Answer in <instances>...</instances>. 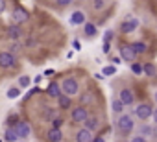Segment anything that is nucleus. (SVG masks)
Wrapping results in <instances>:
<instances>
[{
  "label": "nucleus",
  "instance_id": "41",
  "mask_svg": "<svg viewBox=\"0 0 157 142\" xmlns=\"http://www.w3.org/2000/svg\"><path fill=\"white\" fill-rule=\"evenodd\" d=\"M93 142H105V138H104V136H94Z\"/></svg>",
  "mask_w": 157,
  "mask_h": 142
},
{
  "label": "nucleus",
  "instance_id": "43",
  "mask_svg": "<svg viewBox=\"0 0 157 142\" xmlns=\"http://www.w3.org/2000/svg\"><path fill=\"white\" fill-rule=\"evenodd\" d=\"M151 136H153V138H155V140H157V125H155V127H153V133H151Z\"/></svg>",
  "mask_w": 157,
  "mask_h": 142
},
{
  "label": "nucleus",
  "instance_id": "35",
  "mask_svg": "<svg viewBox=\"0 0 157 142\" xmlns=\"http://www.w3.org/2000/svg\"><path fill=\"white\" fill-rule=\"evenodd\" d=\"M129 142H148V140H146L144 136H140V135H135V136H133Z\"/></svg>",
  "mask_w": 157,
  "mask_h": 142
},
{
  "label": "nucleus",
  "instance_id": "8",
  "mask_svg": "<svg viewBox=\"0 0 157 142\" xmlns=\"http://www.w3.org/2000/svg\"><path fill=\"white\" fill-rule=\"evenodd\" d=\"M13 129H15V133L19 135V138H28V136L32 135V127H30V124L24 122V120L17 122V124L13 125Z\"/></svg>",
  "mask_w": 157,
  "mask_h": 142
},
{
  "label": "nucleus",
  "instance_id": "23",
  "mask_svg": "<svg viewBox=\"0 0 157 142\" xmlns=\"http://www.w3.org/2000/svg\"><path fill=\"white\" fill-rule=\"evenodd\" d=\"M151 133H153V127H151L150 124H142V125L139 127V135H140V136H144V138H146V136H150Z\"/></svg>",
  "mask_w": 157,
  "mask_h": 142
},
{
  "label": "nucleus",
  "instance_id": "44",
  "mask_svg": "<svg viewBox=\"0 0 157 142\" xmlns=\"http://www.w3.org/2000/svg\"><path fill=\"white\" fill-rule=\"evenodd\" d=\"M155 102H157V92H155Z\"/></svg>",
  "mask_w": 157,
  "mask_h": 142
},
{
  "label": "nucleus",
  "instance_id": "32",
  "mask_svg": "<svg viewBox=\"0 0 157 142\" xmlns=\"http://www.w3.org/2000/svg\"><path fill=\"white\" fill-rule=\"evenodd\" d=\"M61 125H63V118H59V116L52 118V127L54 129H61Z\"/></svg>",
  "mask_w": 157,
  "mask_h": 142
},
{
  "label": "nucleus",
  "instance_id": "36",
  "mask_svg": "<svg viewBox=\"0 0 157 142\" xmlns=\"http://www.w3.org/2000/svg\"><path fill=\"white\" fill-rule=\"evenodd\" d=\"M109 50H111V44H109L107 41H104V46H102V52H104V54H109Z\"/></svg>",
  "mask_w": 157,
  "mask_h": 142
},
{
  "label": "nucleus",
  "instance_id": "3",
  "mask_svg": "<svg viewBox=\"0 0 157 142\" xmlns=\"http://www.w3.org/2000/svg\"><path fill=\"white\" fill-rule=\"evenodd\" d=\"M0 66L2 68H15L17 66V57L11 52H0Z\"/></svg>",
  "mask_w": 157,
  "mask_h": 142
},
{
  "label": "nucleus",
  "instance_id": "26",
  "mask_svg": "<svg viewBox=\"0 0 157 142\" xmlns=\"http://www.w3.org/2000/svg\"><path fill=\"white\" fill-rule=\"evenodd\" d=\"M131 72H133L135 76H142V65L137 63V61H133V63H131Z\"/></svg>",
  "mask_w": 157,
  "mask_h": 142
},
{
  "label": "nucleus",
  "instance_id": "1",
  "mask_svg": "<svg viewBox=\"0 0 157 142\" xmlns=\"http://www.w3.org/2000/svg\"><path fill=\"white\" fill-rule=\"evenodd\" d=\"M61 92L67 94V96H76L78 92H80V83H78L76 78H65L63 83H61Z\"/></svg>",
  "mask_w": 157,
  "mask_h": 142
},
{
  "label": "nucleus",
  "instance_id": "10",
  "mask_svg": "<svg viewBox=\"0 0 157 142\" xmlns=\"http://www.w3.org/2000/svg\"><path fill=\"white\" fill-rule=\"evenodd\" d=\"M93 131L82 127V129H78L76 131V142H93Z\"/></svg>",
  "mask_w": 157,
  "mask_h": 142
},
{
  "label": "nucleus",
  "instance_id": "21",
  "mask_svg": "<svg viewBox=\"0 0 157 142\" xmlns=\"http://www.w3.org/2000/svg\"><path fill=\"white\" fill-rule=\"evenodd\" d=\"M124 103H122V100L120 98H117V100H113V103H111V109H113V113H117V114H122V111H124Z\"/></svg>",
  "mask_w": 157,
  "mask_h": 142
},
{
  "label": "nucleus",
  "instance_id": "27",
  "mask_svg": "<svg viewBox=\"0 0 157 142\" xmlns=\"http://www.w3.org/2000/svg\"><path fill=\"white\" fill-rule=\"evenodd\" d=\"M21 96V87H11L10 91H8V98L10 100H15V98H19Z\"/></svg>",
  "mask_w": 157,
  "mask_h": 142
},
{
  "label": "nucleus",
  "instance_id": "11",
  "mask_svg": "<svg viewBox=\"0 0 157 142\" xmlns=\"http://www.w3.org/2000/svg\"><path fill=\"white\" fill-rule=\"evenodd\" d=\"M87 22V17H85V13L83 11H74L72 15H70V24L72 26H82V24H85Z\"/></svg>",
  "mask_w": 157,
  "mask_h": 142
},
{
  "label": "nucleus",
  "instance_id": "40",
  "mask_svg": "<svg viewBox=\"0 0 157 142\" xmlns=\"http://www.w3.org/2000/svg\"><path fill=\"white\" fill-rule=\"evenodd\" d=\"M151 118H153V122H155V125H157V107L153 109V113H151Z\"/></svg>",
  "mask_w": 157,
  "mask_h": 142
},
{
  "label": "nucleus",
  "instance_id": "2",
  "mask_svg": "<svg viewBox=\"0 0 157 142\" xmlns=\"http://www.w3.org/2000/svg\"><path fill=\"white\" fill-rule=\"evenodd\" d=\"M117 129L122 135H129L133 131V118L129 114H118V118H117Z\"/></svg>",
  "mask_w": 157,
  "mask_h": 142
},
{
  "label": "nucleus",
  "instance_id": "19",
  "mask_svg": "<svg viewBox=\"0 0 157 142\" xmlns=\"http://www.w3.org/2000/svg\"><path fill=\"white\" fill-rule=\"evenodd\" d=\"M48 140L50 142H61L63 140V133H61V129H50L48 131Z\"/></svg>",
  "mask_w": 157,
  "mask_h": 142
},
{
  "label": "nucleus",
  "instance_id": "25",
  "mask_svg": "<svg viewBox=\"0 0 157 142\" xmlns=\"http://www.w3.org/2000/svg\"><path fill=\"white\" fill-rule=\"evenodd\" d=\"M105 6H107L105 0H93V9L94 11H102V9H105Z\"/></svg>",
  "mask_w": 157,
  "mask_h": 142
},
{
  "label": "nucleus",
  "instance_id": "34",
  "mask_svg": "<svg viewBox=\"0 0 157 142\" xmlns=\"http://www.w3.org/2000/svg\"><path fill=\"white\" fill-rule=\"evenodd\" d=\"M72 48H74L76 52H80V50H82V43H80V41H76V39H74V41H72Z\"/></svg>",
  "mask_w": 157,
  "mask_h": 142
},
{
  "label": "nucleus",
  "instance_id": "22",
  "mask_svg": "<svg viewBox=\"0 0 157 142\" xmlns=\"http://www.w3.org/2000/svg\"><path fill=\"white\" fill-rule=\"evenodd\" d=\"M4 138H6L8 142H17V140H19V135L15 133V129H13V127H8V129H6V133H4Z\"/></svg>",
  "mask_w": 157,
  "mask_h": 142
},
{
  "label": "nucleus",
  "instance_id": "42",
  "mask_svg": "<svg viewBox=\"0 0 157 142\" xmlns=\"http://www.w3.org/2000/svg\"><path fill=\"white\" fill-rule=\"evenodd\" d=\"M111 61H113V65H118V63H122V61H120V57H113Z\"/></svg>",
  "mask_w": 157,
  "mask_h": 142
},
{
  "label": "nucleus",
  "instance_id": "30",
  "mask_svg": "<svg viewBox=\"0 0 157 142\" xmlns=\"http://www.w3.org/2000/svg\"><path fill=\"white\" fill-rule=\"evenodd\" d=\"M43 116L46 118V122H52V118H56L57 114H56V111H54V109H46V111L43 113Z\"/></svg>",
  "mask_w": 157,
  "mask_h": 142
},
{
  "label": "nucleus",
  "instance_id": "17",
  "mask_svg": "<svg viewBox=\"0 0 157 142\" xmlns=\"http://www.w3.org/2000/svg\"><path fill=\"white\" fill-rule=\"evenodd\" d=\"M131 48H133V52L139 55V54H146L148 52V44L144 43V41H137V43H133L131 44Z\"/></svg>",
  "mask_w": 157,
  "mask_h": 142
},
{
  "label": "nucleus",
  "instance_id": "45",
  "mask_svg": "<svg viewBox=\"0 0 157 142\" xmlns=\"http://www.w3.org/2000/svg\"><path fill=\"white\" fill-rule=\"evenodd\" d=\"M0 142H2V140H0Z\"/></svg>",
  "mask_w": 157,
  "mask_h": 142
},
{
  "label": "nucleus",
  "instance_id": "29",
  "mask_svg": "<svg viewBox=\"0 0 157 142\" xmlns=\"http://www.w3.org/2000/svg\"><path fill=\"white\" fill-rule=\"evenodd\" d=\"M21 50H22V44L19 43V41H13V44H11V48H10V52L15 55V54H21Z\"/></svg>",
  "mask_w": 157,
  "mask_h": 142
},
{
  "label": "nucleus",
  "instance_id": "31",
  "mask_svg": "<svg viewBox=\"0 0 157 142\" xmlns=\"http://www.w3.org/2000/svg\"><path fill=\"white\" fill-rule=\"evenodd\" d=\"M30 83H32L30 76H21V78H19V87H28Z\"/></svg>",
  "mask_w": 157,
  "mask_h": 142
},
{
  "label": "nucleus",
  "instance_id": "5",
  "mask_svg": "<svg viewBox=\"0 0 157 142\" xmlns=\"http://www.w3.org/2000/svg\"><path fill=\"white\" fill-rule=\"evenodd\" d=\"M151 113H153V107H151L150 103H139V105L135 107V116H137L139 120H148V118L151 116Z\"/></svg>",
  "mask_w": 157,
  "mask_h": 142
},
{
  "label": "nucleus",
  "instance_id": "9",
  "mask_svg": "<svg viewBox=\"0 0 157 142\" xmlns=\"http://www.w3.org/2000/svg\"><path fill=\"white\" fill-rule=\"evenodd\" d=\"M87 116H89V113H87V107H83V105H78L70 111V118L74 122H83Z\"/></svg>",
  "mask_w": 157,
  "mask_h": 142
},
{
  "label": "nucleus",
  "instance_id": "18",
  "mask_svg": "<svg viewBox=\"0 0 157 142\" xmlns=\"http://www.w3.org/2000/svg\"><path fill=\"white\" fill-rule=\"evenodd\" d=\"M46 94H48L50 98H57V96L61 94V85H57V83H50L48 89H46Z\"/></svg>",
  "mask_w": 157,
  "mask_h": 142
},
{
  "label": "nucleus",
  "instance_id": "24",
  "mask_svg": "<svg viewBox=\"0 0 157 142\" xmlns=\"http://www.w3.org/2000/svg\"><path fill=\"white\" fill-rule=\"evenodd\" d=\"M142 74H146V76H155V65H151V63L142 65Z\"/></svg>",
  "mask_w": 157,
  "mask_h": 142
},
{
  "label": "nucleus",
  "instance_id": "37",
  "mask_svg": "<svg viewBox=\"0 0 157 142\" xmlns=\"http://www.w3.org/2000/svg\"><path fill=\"white\" fill-rule=\"evenodd\" d=\"M111 39H113V32H105V35H104V41H107V43H109Z\"/></svg>",
  "mask_w": 157,
  "mask_h": 142
},
{
  "label": "nucleus",
  "instance_id": "12",
  "mask_svg": "<svg viewBox=\"0 0 157 142\" xmlns=\"http://www.w3.org/2000/svg\"><path fill=\"white\" fill-rule=\"evenodd\" d=\"M8 37H10L11 41H19V39L22 37V30H21V26L13 22V24L8 28Z\"/></svg>",
  "mask_w": 157,
  "mask_h": 142
},
{
  "label": "nucleus",
  "instance_id": "7",
  "mask_svg": "<svg viewBox=\"0 0 157 142\" xmlns=\"http://www.w3.org/2000/svg\"><path fill=\"white\" fill-rule=\"evenodd\" d=\"M118 54H120V59H124V61H128V63H133L135 57H137V54L133 52L131 44H120V46H118Z\"/></svg>",
  "mask_w": 157,
  "mask_h": 142
},
{
  "label": "nucleus",
  "instance_id": "33",
  "mask_svg": "<svg viewBox=\"0 0 157 142\" xmlns=\"http://www.w3.org/2000/svg\"><path fill=\"white\" fill-rule=\"evenodd\" d=\"M74 2V0H56V4L59 6V8H67V6H70Z\"/></svg>",
  "mask_w": 157,
  "mask_h": 142
},
{
  "label": "nucleus",
  "instance_id": "13",
  "mask_svg": "<svg viewBox=\"0 0 157 142\" xmlns=\"http://www.w3.org/2000/svg\"><path fill=\"white\" fill-rule=\"evenodd\" d=\"M120 100L124 105H131L135 102V96H133V91L131 89H122L120 91Z\"/></svg>",
  "mask_w": 157,
  "mask_h": 142
},
{
  "label": "nucleus",
  "instance_id": "14",
  "mask_svg": "<svg viewBox=\"0 0 157 142\" xmlns=\"http://www.w3.org/2000/svg\"><path fill=\"white\" fill-rule=\"evenodd\" d=\"M83 124H85V129H89V131H93V133L100 127V120H98L96 116H87V118L83 120Z\"/></svg>",
  "mask_w": 157,
  "mask_h": 142
},
{
  "label": "nucleus",
  "instance_id": "4",
  "mask_svg": "<svg viewBox=\"0 0 157 142\" xmlns=\"http://www.w3.org/2000/svg\"><path fill=\"white\" fill-rule=\"evenodd\" d=\"M11 19H13L15 24H24V22L30 19V13H28V9H24L22 6H17V8L13 9V13H11Z\"/></svg>",
  "mask_w": 157,
  "mask_h": 142
},
{
  "label": "nucleus",
  "instance_id": "38",
  "mask_svg": "<svg viewBox=\"0 0 157 142\" xmlns=\"http://www.w3.org/2000/svg\"><path fill=\"white\" fill-rule=\"evenodd\" d=\"M6 11V0H0V15Z\"/></svg>",
  "mask_w": 157,
  "mask_h": 142
},
{
  "label": "nucleus",
  "instance_id": "16",
  "mask_svg": "<svg viewBox=\"0 0 157 142\" xmlns=\"http://www.w3.org/2000/svg\"><path fill=\"white\" fill-rule=\"evenodd\" d=\"M56 100H57V103H59V107H61V109H70V105H72L70 96H67V94H63V92H61Z\"/></svg>",
  "mask_w": 157,
  "mask_h": 142
},
{
  "label": "nucleus",
  "instance_id": "15",
  "mask_svg": "<svg viewBox=\"0 0 157 142\" xmlns=\"http://www.w3.org/2000/svg\"><path fill=\"white\" fill-rule=\"evenodd\" d=\"M80 102H82V105H83V107H85V105H91V103L94 102V92H93L91 89L83 91V92H82V96H80Z\"/></svg>",
  "mask_w": 157,
  "mask_h": 142
},
{
  "label": "nucleus",
  "instance_id": "6",
  "mask_svg": "<svg viewBox=\"0 0 157 142\" xmlns=\"http://www.w3.org/2000/svg\"><path fill=\"white\" fill-rule=\"evenodd\" d=\"M139 28V19L137 17H129V19H126L122 24H120V33H133L135 30Z\"/></svg>",
  "mask_w": 157,
  "mask_h": 142
},
{
  "label": "nucleus",
  "instance_id": "20",
  "mask_svg": "<svg viewBox=\"0 0 157 142\" xmlns=\"http://www.w3.org/2000/svg\"><path fill=\"white\" fill-rule=\"evenodd\" d=\"M83 33H85L87 37H96L98 30H96V26H94L93 22H85V24H83Z\"/></svg>",
  "mask_w": 157,
  "mask_h": 142
},
{
  "label": "nucleus",
  "instance_id": "28",
  "mask_svg": "<svg viewBox=\"0 0 157 142\" xmlns=\"http://www.w3.org/2000/svg\"><path fill=\"white\" fill-rule=\"evenodd\" d=\"M113 74H117V66H115V65L104 66V76H113Z\"/></svg>",
  "mask_w": 157,
  "mask_h": 142
},
{
  "label": "nucleus",
  "instance_id": "39",
  "mask_svg": "<svg viewBox=\"0 0 157 142\" xmlns=\"http://www.w3.org/2000/svg\"><path fill=\"white\" fill-rule=\"evenodd\" d=\"M33 46H35V41H33V39H30V41L26 43V48H33Z\"/></svg>",
  "mask_w": 157,
  "mask_h": 142
}]
</instances>
